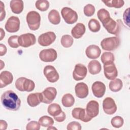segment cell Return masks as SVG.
<instances>
[{"label": "cell", "mask_w": 130, "mask_h": 130, "mask_svg": "<svg viewBox=\"0 0 130 130\" xmlns=\"http://www.w3.org/2000/svg\"><path fill=\"white\" fill-rule=\"evenodd\" d=\"M114 54L110 52H103L101 57V60L104 64L114 63Z\"/></svg>", "instance_id": "cell-30"}, {"label": "cell", "mask_w": 130, "mask_h": 130, "mask_svg": "<svg viewBox=\"0 0 130 130\" xmlns=\"http://www.w3.org/2000/svg\"><path fill=\"white\" fill-rule=\"evenodd\" d=\"M7 50L6 46L3 44H0V56H2L4 55L6 53Z\"/></svg>", "instance_id": "cell-45"}, {"label": "cell", "mask_w": 130, "mask_h": 130, "mask_svg": "<svg viewBox=\"0 0 130 130\" xmlns=\"http://www.w3.org/2000/svg\"><path fill=\"white\" fill-rule=\"evenodd\" d=\"M7 123L5 120H0V128L2 130H5L7 128Z\"/></svg>", "instance_id": "cell-46"}, {"label": "cell", "mask_w": 130, "mask_h": 130, "mask_svg": "<svg viewBox=\"0 0 130 130\" xmlns=\"http://www.w3.org/2000/svg\"><path fill=\"white\" fill-rule=\"evenodd\" d=\"M104 73L106 78L109 80H113L118 75L117 70L114 63L104 64Z\"/></svg>", "instance_id": "cell-16"}, {"label": "cell", "mask_w": 130, "mask_h": 130, "mask_svg": "<svg viewBox=\"0 0 130 130\" xmlns=\"http://www.w3.org/2000/svg\"><path fill=\"white\" fill-rule=\"evenodd\" d=\"M86 28L85 25L82 23H78L72 28L71 34L75 39L81 38L85 34Z\"/></svg>", "instance_id": "cell-23"}, {"label": "cell", "mask_w": 130, "mask_h": 130, "mask_svg": "<svg viewBox=\"0 0 130 130\" xmlns=\"http://www.w3.org/2000/svg\"><path fill=\"white\" fill-rule=\"evenodd\" d=\"M15 85L16 89L20 91L30 92L35 87V84L32 80L23 77L18 78Z\"/></svg>", "instance_id": "cell-2"}, {"label": "cell", "mask_w": 130, "mask_h": 130, "mask_svg": "<svg viewBox=\"0 0 130 130\" xmlns=\"http://www.w3.org/2000/svg\"><path fill=\"white\" fill-rule=\"evenodd\" d=\"M42 98L41 93L35 92L29 94L27 98V102L28 105L31 107H35L42 102Z\"/></svg>", "instance_id": "cell-22"}, {"label": "cell", "mask_w": 130, "mask_h": 130, "mask_svg": "<svg viewBox=\"0 0 130 130\" xmlns=\"http://www.w3.org/2000/svg\"><path fill=\"white\" fill-rule=\"evenodd\" d=\"M67 128L68 130H80L81 125L78 122L72 121L68 124Z\"/></svg>", "instance_id": "cell-41"}, {"label": "cell", "mask_w": 130, "mask_h": 130, "mask_svg": "<svg viewBox=\"0 0 130 130\" xmlns=\"http://www.w3.org/2000/svg\"><path fill=\"white\" fill-rule=\"evenodd\" d=\"M101 50L100 47L95 45L88 46L85 50L86 56L90 59L98 58L101 55Z\"/></svg>", "instance_id": "cell-20"}, {"label": "cell", "mask_w": 130, "mask_h": 130, "mask_svg": "<svg viewBox=\"0 0 130 130\" xmlns=\"http://www.w3.org/2000/svg\"><path fill=\"white\" fill-rule=\"evenodd\" d=\"M18 38L19 36L17 35H14L10 37L8 40V43L9 45L13 48H18L20 45L18 43Z\"/></svg>", "instance_id": "cell-38"}, {"label": "cell", "mask_w": 130, "mask_h": 130, "mask_svg": "<svg viewBox=\"0 0 130 130\" xmlns=\"http://www.w3.org/2000/svg\"><path fill=\"white\" fill-rule=\"evenodd\" d=\"M5 35V31H4L2 28H1V39H0L1 40H2L4 38Z\"/></svg>", "instance_id": "cell-47"}, {"label": "cell", "mask_w": 130, "mask_h": 130, "mask_svg": "<svg viewBox=\"0 0 130 130\" xmlns=\"http://www.w3.org/2000/svg\"><path fill=\"white\" fill-rule=\"evenodd\" d=\"M62 46L65 48H69L72 46L74 43V40L72 37L69 35H63L60 40Z\"/></svg>", "instance_id": "cell-34"}, {"label": "cell", "mask_w": 130, "mask_h": 130, "mask_svg": "<svg viewBox=\"0 0 130 130\" xmlns=\"http://www.w3.org/2000/svg\"><path fill=\"white\" fill-rule=\"evenodd\" d=\"M97 16L102 24L111 18L109 12L105 9H100L98 11Z\"/></svg>", "instance_id": "cell-33"}, {"label": "cell", "mask_w": 130, "mask_h": 130, "mask_svg": "<svg viewBox=\"0 0 130 130\" xmlns=\"http://www.w3.org/2000/svg\"><path fill=\"white\" fill-rule=\"evenodd\" d=\"M40 128V124L39 122L36 121H31L28 122L26 126L27 130H39Z\"/></svg>", "instance_id": "cell-40"}, {"label": "cell", "mask_w": 130, "mask_h": 130, "mask_svg": "<svg viewBox=\"0 0 130 130\" xmlns=\"http://www.w3.org/2000/svg\"><path fill=\"white\" fill-rule=\"evenodd\" d=\"M61 103L64 107H71L74 104L75 99L71 94L66 93L62 96Z\"/></svg>", "instance_id": "cell-29"}, {"label": "cell", "mask_w": 130, "mask_h": 130, "mask_svg": "<svg viewBox=\"0 0 130 130\" xmlns=\"http://www.w3.org/2000/svg\"><path fill=\"white\" fill-rule=\"evenodd\" d=\"M103 109L104 112L108 115H112L117 110V106L114 100L110 98H106L103 102Z\"/></svg>", "instance_id": "cell-13"}, {"label": "cell", "mask_w": 130, "mask_h": 130, "mask_svg": "<svg viewBox=\"0 0 130 130\" xmlns=\"http://www.w3.org/2000/svg\"><path fill=\"white\" fill-rule=\"evenodd\" d=\"M13 80L12 74L8 71H4L0 74V87L1 88L6 87L12 83Z\"/></svg>", "instance_id": "cell-21"}, {"label": "cell", "mask_w": 130, "mask_h": 130, "mask_svg": "<svg viewBox=\"0 0 130 130\" xmlns=\"http://www.w3.org/2000/svg\"><path fill=\"white\" fill-rule=\"evenodd\" d=\"M61 14L64 21L69 24L75 23L78 19V14L76 11L69 7H63Z\"/></svg>", "instance_id": "cell-5"}, {"label": "cell", "mask_w": 130, "mask_h": 130, "mask_svg": "<svg viewBox=\"0 0 130 130\" xmlns=\"http://www.w3.org/2000/svg\"><path fill=\"white\" fill-rule=\"evenodd\" d=\"M1 21H2L5 18L6 12L5 10V6L3 3L1 1Z\"/></svg>", "instance_id": "cell-44"}, {"label": "cell", "mask_w": 130, "mask_h": 130, "mask_svg": "<svg viewBox=\"0 0 130 130\" xmlns=\"http://www.w3.org/2000/svg\"><path fill=\"white\" fill-rule=\"evenodd\" d=\"M36 38L35 36L31 33L22 34L19 36L18 43L20 46L23 47H28L35 44Z\"/></svg>", "instance_id": "cell-6"}, {"label": "cell", "mask_w": 130, "mask_h": 130, "mask_svg": "<svg viewBox=\"0 0 130 130\" xmlns=\"http://www.w3.org/2000/svg\"><path fill=\"white\" fill-rule=\"evenodd\" d=\"M26 22L30 30H36L40 26L41 16L40 14L35 11L29 12L26 15Z\"/></svg>", "instance_id": "cell-3"}, {"label": "cell", "mask_w": 130, "mask_h": 130, "mask_svg": "<svg viewBox=\"0 0 130 130\" xmlns=\"http://www.w3.org/2000/svg\"><path fill=\"white\" fill-rule=\"evenodd\" d=\"M49 21L54 25L58 24L60 22V16L59 12L56 10H52L48 14Z\"/></svg>", "instance_id": "cell-26"}, {"label": "cell", "mask_w": 130, "mask_h": 130, "mask_svg": "<svg viewBox=\"0 0 130 130\" xmlns=\"http://www.w3.org/2000/svg\"><path fill=\"white\" fill-rule=\"evenodd\" d=\"M20 22L19 18L16 16H11L7 21L5 28L6 30L10 33L18 31L20 28Z\"/></svg>", "instance_id": "cell-10"}, {"label": "cell", "mask_w": 130, "mask_h": 130, "mask_svg": "<svg viewBox=\"0 0 130 130\" xmlns=\"http://www.w3.org/2000/svg\"><path fill=\"white\" fill-rule=\"evenodd\" d=\"M39 57L44 62H52L56 59L57 53L56 50L53 48L44 49L40 51Z\"/></svg>", "instance_id": "cell-7"}, {"label": "cell", "mask_w": 130, "mask_h": 130, "mask_svg": "<svg viewBox=\"0 0 130 130\" xmlns=\"http://www.w3.org/2000/svg\"><path fill=\"white\" fill-rule=\"evenodd\" d=\"M123 86L122 81L120 79H114L112 80L109 83V87L113 92H118L120 91Z\"/></svg>", "instance_id": "cell-27"}, {"label": "cell", "mask_w": 130, "mask_h": 130, "mask_svg": "<svg viewBox=\"0 0 130 130\" xmlns=\"http://www.w3.org/2000/svg\"><path fill=\"white\" fill-rule=\"evenodd\" d=\"M102 24L107 31L111 34L117 35L120 32L121 28L120 25L118 22V20L116 21L110 18Z\"/></svg>", "instance_id": "cell-9"}, {"label": "cell", "mask_w": 130, "mask_h": 130, "mask_svg": "<svg viewBox=\"0 0 130 130\" xmlns=\"http://www.w3.org/2000/svg\"><path fill=\"white\" fill-rule=\"evenodd\" d=\"M89 30L93 32L99 31L101 28V25L98 20L95 19H91L88 23Z\"/></svg>", "instance_id": "cell-35"}, {"label": "cell", "mask_w": 130, "mask_h": 130, "mask_svg": "<svg viewBox=\"0 0 130 130\" xmlns=\"http://www.w3.org/2000/svg\"><path fill=\"white\" fill-rule=\"evenodd\" d=\"M39 123L43 127H49L54 124V120L52 118L47 115L41 117L39 119Z\"/></svg>", "instance_id": "cell-31"}, {"label": "cell", "mask_w": 130, "mask_h": 130, "mask_svg": "<svg viewBox=\"0 0 130 130\" xmlns=\"http://www.w3.org/2000/svg\"><path fill=\"white\" fill-rule=\"evenodd\" d=\"M91 89L93 95L98 98H102L104 96L106 91V86L101 81L94 82L91 87Z\"/></svg>", "instance_id": "cell-18"}, {"label": "cell", "mask_w": 130, "mask_h": 130, "mask_svg": "<svg viewBox=\"0 0 130 130\" xmlns=\"http://www.w3.org/2000/svg\"><path fill=\"white\" fill-rule=\"evenodd\" d=\"M56 129L55 127H52V126H49V127H48L47 128V130H49V129Z\"/></svg>", "instance_id": "cell-49"}, {"label": "cell", "mask_w": 130, "mask_h": 130, "mask_svg": "<svg viewBox=\"0 0 130 130\" xmlns=\"http://www.w3.org/2000/svg\"><path fill=\"white\" fill-rule=\"evenodd\" d=\"M84 14L87 17L92 16L95 12V7L91 4H87L84 7Z\"/></svg>", "instance_id": "cell-39"}, {"label": "cell", "mask_w": 130, "mask_h": 130, "mask_svg": "<svg viewBox=\"0 0 130 130\" xmlns=\"http://www.w3.org/2000/svg\"><path fill=\"white\" fill-rule=\"evenodd\" d=\"M2 63H3V61H2V60H1V69H0L1 70H2L3 68L5 66V63L3 64H2Z\"/></svg>", "instance_id": "cell-48"}, {"label": "cell", "mask_w": 130, "mask_h": 130, "mask_svg": "<svg viewBox=\"0 0 130 130\" xmlns=\"http://www.w3.org/2000/svg\"><path fill=\"white\" fill-rule=\"evenodd\" d=\"M11 11L15 14H20L23 10V2L21 0H12L10 3Z\"/></svg>", "instance_id": "cell-24"}, {"label": "cell", "mask_w": 130, "mask_h": 130, "mask_svg": "<svg viewBox=\"0 0 130 130\" xmlns=\"http://www.w3.org/2000/svg\"><path fill=\"white\" fill-rule=\"evenodd\" d=\"M86 111L87 114L92 118L98 116L99 113V103L94 100L89 101L86 105Z\"/></svg>", "instance_id": "cell-17"}, {"label": "cell", "mask_w": 130, "mask_h": 130, "mask_svg": "<svg viewBox=\"0 0 130 130\" xmlns=\"http://www.w3.org/2000/svg\"><path fill=\"white\" fill-rule=\"evenodd\" d=\"M88 69L89 73L92 75H96L101 72L102 66L99 61L92 60L90 61L88 64Z\"/></svg>", "instance_id": "cell-25"}, {"label": "cell", "mask_w": 130, "mask_h": 130, "mask_svg": "<svg viewBox=\"0 0 130 130\" xmlns=\"http://www.w3.org/2000/svg\"><path fill=\"white\" fill-rule=\"evenodd\" d=\"M106 6L108 7H114L115 8H120L123 6L124 2L123 0H110L102 1Z\"/></svg>", "instance_id": "cell-32"}, {"label": "cell", "mask_w": 130, "mask_h": 130, "mask_svg": "<svg viewBox=\"0 0 130 130\" xmlns=\"http://www.w3.org/2000/svg\"><path fill=\"white\" fill-rule=\"evenodd\" d=\"M60 105L56 103H53L48 107L47 112L52 116L54 117L58 115L62 112Z\"/></svg>", "instance_id": "cell-28"}, {"label": "cell", "mask_w": 130, "mask_h": 130, "mask_svg": "<svg viewBox=\"0 0 130 130\" xmlns=\"http://www.w3.org/2000/svg\"><path fill=\"white\" fill-rule=\"evenodd\" d=\"M43 73L47 80L51 83H54L59 79V74L53 66L48 65L45 67Z\"/></svg>", "instance_id": "cell-11"}, {"label": "cell", "mask_w": 130, "mask_h": 130, "mask_svg": "<svg viewBox=\"0 0 130 130\" xmlns=\"http://www.w3.org/2000/svg\"><path fill=\"white\" fill-rule=\"evenodd\" d=\"M72 115L73 118L85 122H87L92 119V118L87 114L86 110L82 108H75L72 111Z\"/></svg>", "instance_id": "cell-15"}, {"label": "cell", "mask_w": 130, "mask_h": 130, "mask_svg": "<svg viewBox=\"0 0 130 130\" xmlns=\"http://www.w3.org/2000/svg\"><path fill=\"white\" fill-rule=\"evenodd\" d=\"M1 103L4 107L10 111L18 110L21 105V100L12 90H7L1 96Z\"/></svg>", "instance_id": "cell-1"}, {"label": "cell", "mask_w": 130, "mask_h": 130, "mask_svg": "<svg viewBox=\"0 0 130 130\" xmlns=\"http://www.w3.org/2000/svg\"><path fill=\"white\" fill-rule=\"evenodd\" d=\"M41 94L42 98V102L45 104H50L56 98L57 90L53 87H48L43 91Z\"/></svg>", "instance_id": "cell-12"}, {"label": "cell", "mask_w": 130, "mask_h": 130, "mask_svg": "<svg viewBox=\"0 0 130 130\" xmlns=\"http://www.w3.org/2000/svg\"><path fill=\"white\" fill-rule=\"evenodd\" d=\"M76 95L80 99H84L88 94V87L86 84L84 82L77 83L75 87Z\"/></svg>", "instance_id": "cell-19"}, {"label": "cell", "mask_w": 130, "mask_h": 130, "mask_svg": "<svg viewBox=\"0 0 130 130\" xmlns=\"http://www.w3.org/2000/svg\"><path fill=\"white\" fill-rule=\"evenodd\" d=\"M111 123L114 127L119 128L123 125L124 123V120L121 116H116L112 118Z\"/></svg>", "instance_id": "cell-37"}, {"label": "cell", "mask_w": 130, "mask_h": 130, "mask_svg": "<svg viewBox=\"0 0 130 130\" xmlns=\"http://www.w3.org/2000/svg\"><path fill=\"white\" fill-rule=\"evenodd\" d=\"M120 41L117 37H112L104 39L101 42L102 48L104 50L114 51L119 46Z\"/></svg>", "instance_id": "cell-4"}, {"label": "cell", "mask_w": 130, "mask_h": 130, "mask_svg": "<svg viewBox=\"0 0 130 130\" xmlns=\"http://www.w3.org/2000/svg\"><path fill=\"white\" fill-rule=\"evenodd\" d=\"M87 73L86 67L81 63H77L75 65L73 72V79L76 81L83 80L86 76Z\"/></svg>", "instance_id": "cell-14"}, {"label": "cell", "mask_w": 130, "mask_h": 130, "mask_svg": "<svg viewBox=\"0 0 130 130\" xmlns=\"http://www.w3.org/2000/svg\"><path fill=\"white\" fill-rule=\"evenodd\" d=\"M56 38V35L54 32L48 31L40 35L38 42L42 46H48L54 42Z\"/></svg>", "instance_id": "cell-8"}, {"label": "cell", "mask_w": 130, "mask_h": 130, "mask_svg": "<svg viewBox=\"0 0 130 130\" xmlns=\"http://www.w3.org/2000/svg\"><path fill=\"white\" fill-rule=\"evenodd\" d=\"M35 6L41 11H46L49 7V2L47 0H38L36 1Z\"/></svg>", "instance_id": "cell-36"}, {"label": "cell", "mask_w": 130, "mask_h": 130, "mask_svg": "<svg viewBox=\"0 0 130 130\" xmlns=\"http://www.w3.org/2000/svg\"><path fill=\"white\" fill-rule=\"evenodd\" d=\"M129 8H128L127 9H126L123 13V18L124 21V23L129 26Z\"/></svg>", "instance_id": "cell-42"}, {"label": "cell", "mask_w": 130, "mask_h": 130, "mask_svg": "<svg viewBox=\"0 0 130 130\" xmlns=\"http://www.w3.org/2000/svg\"><path fill=\"white\" fill-rule=\"evenodd\" d=\"M54 119L59 122L63 121L66 119V114L63 111H62L58 115L54 117Z\"/></svg>", "instance_id": "cell-43"}]
</instances>
